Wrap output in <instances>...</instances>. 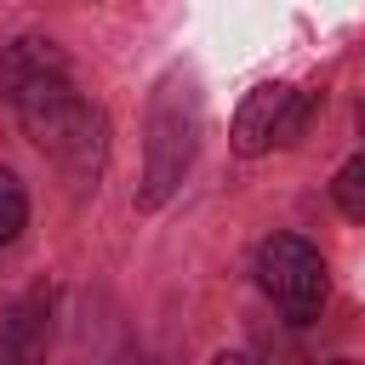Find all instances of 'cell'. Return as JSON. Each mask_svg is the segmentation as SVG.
Segmentation results:
<instances>
[{"label": "cell", "mask_w": 365, "mask_h": 365, "mask_svg": "<svg viewBox=\"0 0 365 365\" xmlns=\"http://www.w3.org/2000/svg\"><path fill=\"white\" fill-rule=\"evenodd\" d=\"M331 200H336L348 217H365V154H354V160L336 171V182H331Z\"/></svg>", "instance_id": "52a82bcc"}, {"label": "cell", "mask_w": 365, "mask_h": 365, "mask_svg": "<svg viewBox=\"0 0 365 365\" xmlns=\"http://www.w3.org/2000/svg\"><path fill=\"white\" fill-rule=\"evenodd\" d=\"M359 131H365V103H359Z\"/></svg>", "instance_id": "ba28073f"}, {"label": "cell", "mask_w": 365, "mask_h": 365, "mask_svg": "<svg viewBox=\"0 0 365 365\" xmlns=\"http://www.w3.org/2000/svg\"><path fill=\"white\" fill-rule=\"evenodd\" d=\"M308 108H314L308 91L257 86V91L240 103V114H234V131H228V137H234V154H262V148H274V143H291V137L302 131Z\"/></svg>", "instance_id": "277c9868"}, {"label": "cell", "mask_w": 365, "mask_h": 365, "mask_svg": "<svg viewBox=\"0 0 365 365\" xmlns=\"http://www.w3.org/2000/svg\"><path fill=\"white\" fill-rule=\"evenodd\" d=\"M23 222H29V194H23L17 171L0 165V245H11L23 234Z\"/></svg>", "instance_id": "8992f818"}, {"label": "cell", "mask_w": 365, "mask_h": 365, "mask_svg": "<svg viewBox=\"0 0 365 365\" xmlns=\"http://www.w3.org/2000/svg\"><path fill=\"white\" fill-rule=\"evenodd\" d=\"M23 131L34 148H46L74 182H91L103 171V154H108V120L103 108H91L74 86H68V68L63 74H40L29 80L17 97H11Z\"/></svg>", "instance_id": "6da1fadb"}, {"label": "cell", "mask_w": 365, "mask_h": 365, "mask_svg": "<svg viewBox=\"0 0 365 365\" xmlns=\"http://www.w3.org/2000/svg\"><path fill=\"white\" fill-rule=\"evenodd\" d=\"M63 68H68V57H63L51 40L23 34V40H11V46L0 51V91H6V103H11L29 80H40V74H63Z\"/></svg>", "instance_id": "5b68a950"}, {"label": "cell", "mask_w": 365, "mask_h": 365, "mask_svg": "<svg viewBox=\"0 0 365 365\" xmlns=\"http://www.w3.org/2000/svg\"><path fill=\"white\" fill-rule=\"evenodd\" d=\"M257 279H262V291L285 308L291 325L319 319L325 291H331L319 251H314L308 240H297V234H268V240L257 245Z\"/></svg>", "instance_id": "3957f363"}, {"label": "cell", "mask_w": 365, "mask_h": 365, "mask_svg": "<svg viewBox=\"0 0 365 365\" xmlns=\"http://www.w3.org/2000/svg\"><path fill=\"white\" fill-rule=\"evenodd\" d=\"M194 143H200V103L194 91L165 74L154 103H148V143H143V188H137V211H160L182 171L194 165Z\"/></svg>", "instance_id": "7a4b0ae2"}]
</instances>
